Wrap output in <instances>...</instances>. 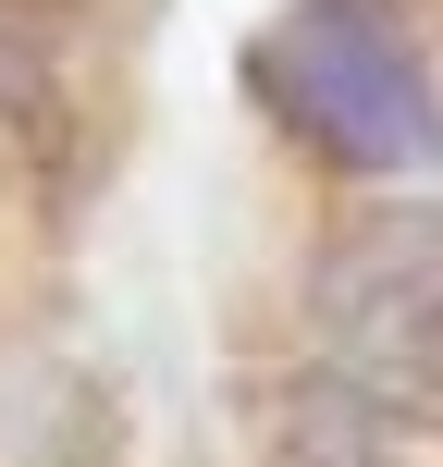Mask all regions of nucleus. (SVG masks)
<instances>
[{
    "label": "nucleus",
    "mask_w": 443,
    "mask_h": 467,
    "mask_svg": "<svg viewBox=\"0 0 443 467\" xmlns=\"http://www.w3.org/2000/svg\"><path fill=\"white\" fill-rule=\"evenodd\" d=\"M247 87L296 148L345 172H431L443 161V74L406 0H283L247 37Z\"/></svg>",
    "instance_id": "f257e3e1"
},
{
    "label": "nucleus",
    "mask_w": 443,
    "mask_h": 467,
    "mask_svg": "<svg viewBox=\"0 0 443 467\" xmlns=\"http://www.w3.org/2000/svg\"><path fill=\"white\" fill-rule=\"evenodd\" d=\"M308 332H321V369L370 381L382 406H443V210L431 197L357 210L308 258Z\"/></svg>",
    "instance_id": "f03ea898"
},
{
    "label": "nucleus",
    "mask_w": 443,
    "mask_h": 467,
    "mask_svg": "<svg viewBox=\"0 0 443 467\" xmlns=\"http://www.w3.org/2000/svg\"><path fill=\"white\" fill-rule=\"evenodd\" d=\"M271 467H395V406L345 369H296L271 394Z\"/></svg>",
    "instance_id": "7ed1b4c3"
}]
</instances>
